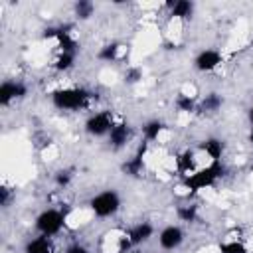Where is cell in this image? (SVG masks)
Returning a JSON list of instances; mask_svg holds the SVG:
<instances>
[{
	"instance_id": "603a6c76",
	"label": "cell",
	"mask_w": 253,
	"mask_h": 253,
	"mask_svg": "<svg viewBox=\"0 0 253 253\" xmlns=\"http://www.w3.org/2000/svg\"><path fill=\"white\" fill-rule=\"evenodd\" d=\"M75 180V168L73 166H63L53 174V184L57 188H67Z\"/></svg>"
},
{
	"instance_id": "30bf717a",
	"label": "cell",
	"mask_w": 253,
	"mask_h": 253,
	"mask_svg": "<svg viewBox=\"0 0 253 253\" xmlns=\"http://www.w3.org/2000/svg\"><path fill=\"white\" fill-rule=\"evenodd\" d=\"M221 61H223V57L217 49L206 47V49L198 51V55L194 57V69L200 73H210V71L217 69L221 65Z\"/></svg>"
},
{
	"instance_id": "ba28073f",
	"label": "cell",
	"mask_w": 253,
	"mask_h": 253,
	"mask_svg": "<svg viewBox=\"0 0 253 253\" xmlns=\"http://www.w3.org/2000/svg\"><path fill=\"white\" fill-rule=\"evenodd\" d=\"M146 152H148V142L142 140V142L136 146L134 154H132L130 158H126V160L121 164V172H123L125 176H130V178H138V176L144 172V156H146Z\"/></svg>"
},
{
	"instance_id": "f546056e",
	"label": "cell",
	"mask_w": 253,
	"mask_h": 253,
	"mask_svg": "<svg viewBox=\"0 0 253 253\" xmlns=\"http://www.w3.org/2000/svg\"><path fill=\"white\" fill-rule=\"evenodd\" d=\"M119 253H140V251L134 247V249H128V251H119Z\"/></svg>"
},
{
	"instance_id": "3957f363",
	"label": "cell",
	"mask_w": 253,
	"mask_h": 253,
	"mask_svg": "<svg viewBox=\"0 0 253 253\" xmlns=\"http://www.w3.org/2000/svg\"><path fill=\"white\" fill-rule=\"evenodd\" d=\"M121 204H123L121 194L115 188H107V190H101L95 196H91V200L87 202V208H89L91 215H95L99 219H107V217H113L121 210Z\"/></svg>"
},
{
	"instance_id": "8fae6325",
	"label": "cell",
	"mask_w": 253,
	"mask_h": 253,
	"mask_svg": "<svg viewBox=\"0 0 253 253\" xmlns=\"http://www.w3.org/2000/svg\"><path fill=\"white\" fill-rule=\"evenodd\" d=\"M130 138H132V126L126 121H117L113 125V128H111L109 136H107L109 146L113 150H123L130 142Z\"/></svg>"
},
{
	"instance_id": "8992f818",
	"label": "cell",
	"mask_w": 253,
	"mask_h": 253,
	"mask_svg": "<svg viewBox=\"0 0 253 253\" xmlns=\"http://www.w3.org/2000/svg\"><path fill=\"white\" fill-rule=\"evenodd\" d=\"M154 231H156V229H154V225H152L150 221H138V223L130 225V227L123 233V237H125L126 245H128L130 249H134V247L146 243L150 237H154Z\"/></svg>"
},
{
	"instance_id": "4fadbf2b",
	"label": "cell",
	"mask_w": 253,
	"mask_h": 253,
	"mask_svg": "<svg viewBox=\"0 0 253 253\" xmlns=\"http://www.w3.org/2000/svg\"><path fill=\"white\" fill-rule=\"evenodd\" d=\"M174 164H176V172H180L182 176H188V174L196 172L200 168L198 166V148H186V150H182L176 156Z\"/></svg>"
},
{
	"instance_id": "7402d4cb",
	"label": "cell",
	"mask_w": 253,
	"mask_h": 253,
	"mask_svg": "<svg viewBox=\"0 0 253 253\" xmlns=\"http://www.w3.org/2000/svg\"><path fill=\"white\" fill-rule=\"evenodd\" d=\"M93 14H95V4H93L91 0H77V2L73 4V16H75L77 20L85 22V20H89Z\"/></svg>"
},
{
	"instance_id": "f1b7e54d",
	"label": "cell",
	"mask_w": 253,
	"mask_h": 253,
	"mask_svg": "<svg viewBox=\"0 0 253 253\" xmlns=\"http://www.w3.org/2000/svg\"><path fill=\"white\" fill-rule=\"evenodd\" d=\"M247 140H249V142L253 144V125L249 126V132H247Z\"/></svg>"
},
{
	"instance_id": "ffe728a7",
	"label": "cell",
	"mask_w": 253,
	"mask_h": 253,
	"mask_svg": "<svg viewBox=\"0 0 253 253\" xmlns=\"http://www.w3.org/2000/svg\"><path fill=\"white\" fill-rule=\"evenodd\" d=\"M176 217H178V221H184V223L198 221V217H200L198 206L196 204H182V206H178L176 208Z\"/></svg>"
},
{
	"instance_id": "9c48e42d",
	"label": "cell",
	"mask_w": 253,
	"mask_h": 253,
	"mask_svg": "<svg viewBox=\"0 0 253 253\" xmlns=\"http://www.w3.org/2000/svg\"><path fill=\"white\" fill-rule=\"evenodd\" d=\"M184 229L180 227V225H176V223H168V225H164L160 231H158V245H160V249H164V251H174V249H178L182 243H184Z\"/></svg>"
},
{
	"instance_id": "6da1fadb",
	"label": "cell",
	"mask_w": 253,
	"mask_h": 253,
	"mask_svg": "<svg viewBox=\"0 0 253 253\" xmlns=\"http://www.w3.org/2000/svg\"><path fill=\"white\" fill-rule=\"evenodd\" d=\"M49 99L57 111H81L91 107L93 101H97V93L85 87H61L51 91Z\"/></svg>"
},
{
	"instance_id": "83f0119b",
	"label": "cell",
	"mask_w": 253,
	"mask_h": 253,
	"mask_svg": "<svg viewBox=\"0 0 253 253\" xmlns=\"http://www.w3.org/2000/svg\"><path fill=\"white\" fill-rule=\"evenodd\" d=\"M247 119H249V123L253 125V103H251V107H249V111H247Z\"/></svg>"
},
{
	"instance_id": "4316f807",
	"label": "cell",
	"mask_w": 253,
	"mask_h": 253,
	"mask_svg": "<svg viewBox=\"0 0 253 253\" xmlns=\"http://www.w3.org/2000/svg\"><path fill=\"white\" fill-rule=\"evenodd\" d=\"M65 253H91L83 243H79V241H73V243H69L67 247H65Z\"/></svg>"
},
{
	"instance_id": "e0dca14e",
	"label": "cell",
	"mask_w": 253,
	"mask_h": 253,
	"mask_svg": "<svg viewBox=\"0 0 253 253\" xmlns=\"http://www.w3.org/2000/svg\"><path fill=\"white\" fill-rule=\"evenodd\" d=\"M166 130V125H164V121H160V119H150V121H146L144 125H142V136H144V140L150 144V142H156L160 136H162V132Z\"/></svg>"
},
{
	"instance_id": "5b68a950",
	"label": "cell",
	"mask_w": 253,
	"mask_h": 253,
	"mask_svg": "<svg viewBox=\"0 0 253 253\" xmlns=\"http://www.w3.org/2000/svg\"><path fill=\"white\" fill-rule=\"evenodd\" d=\"M115 115L111 111H97V113H91L87 119H85V132L89 136H95V138H101V136H109L113 125H115Z\"/></svg>"
},
{
	"instance_id": "277c9868",
	"label": "cell",
	"mask_w": 253,
	"mask_h": 253,
	"mask_svg": "<svg viewBox=\"0 0 253 253\" xmlns=\"http://www.w3.org/2000/svg\"><path fill=\"white\" fill-rule=\"evenodd\" d=\"M65 225H67V213L57 208H47V210L40 211L34 219L36 231L40 235H47V237H55Z\"/></svg>"
},
{
	"instance_id": "9a60e30c",
	"label": "cell",
	"mask_w": 253,
	"mask_h": 253,
	"mask_svg": "<svg viewBox=\"0 0 253 253\" xmlns=\"http://www.w3.org/2000/svg\"><path fill=\"white\" fill-rule=\"evenodd\" d=\"M125 51H126V45L125 43H121V42H109V43H105V45L99 47L97 59H101L105 63H115V61L123 59Z\"/></svg>"
},
{
	"instance_id": "7a4b0ae2",
	"label": "cell",
	"mask_w": 253,
	"mask_h": 253,
	"mask_svg": "<svg viewBox=\"0 0 253 253\" xmlns=\"http://www.w3.org/2000/svg\"><path fill=\"white\" fill-rule=\"evenodd\" d=\"M227 174V168L221 162H208L206 166H200L196 172L184 176V190H188V194L194 192H202L206 188L215 186L217 180H221Z\"/></svg>"
},
{
	"instance_id": "d6986e66",
	"label": "cell",
	"mask_w": 253,
	"mask_h": 253,
	"mask_svg": "<svg viewBox=\"0 0 253 253\" xmlns=\"http://www.w3.org/2000/svg\"><path fill=\"white\" fill-rule=\"evenodd\" d=\"M174 107H176V111L182 113V115H192V113L198 111V101H196V97L190 95V93H178L176 99H174Z\"/></svg>"
},
{
	"instance_id": "44dd1931",
	"label": "cell",
	"mask_w": 253,
	"mask_h": 253,
	"mask_svg": "<svg viewBox=\"0 0 253 253\" xmlns=\"http://www.w3.org/2000/svg\"><path fill=\"white\" fill-rule=\"evenodd\" d=\"M75 57L77 53H69V51H57L55 59H53V69L63 73V71H69L73 65H75Z\"/></svg>"
},
{
	"instance_id": "ac0fdd59",
	"label": "cell",
	"mask_w": 253,
	"mask_h": 253,
	"mask_svg": "<svg viewBox=\"0 0 253 253\" xmlns=\"http://www.w3.org/2000/svg\"><path fill=\"white\" fill-rule=\"evenodd\" d=\"M24 253H53V241L47 235H38L24 245Z\"/></svg>"
},
{
	"instance_id": "7c38bea8",
	"label": "cell",
	"mask_w": 253,
	"mask_h": 253,
	"mask_svg": "<svg viewBox=\"0 0 253 253\" xmlns=\"http://www.w3.org/2000/svg\"><path fill=\"white\" fill-rule=\"evenodd\" d=\"M168 8V16L176 22H190L194 12H196V4L192 0H174V2H166Z\"/></svg>"
},
{
	"instance_id": "cb8c5ba5",
	"label": "cell",
	"mask_w": 253,
	"mask_h": 253,
	"mask_svg": "<svg viewBox=\"0 0 253 253\" xmlns=\"http://www.w3.org/2000/svg\"><path fill=\"white\" fill-rule=\"evenodd\" d=\"M219 253H249V249L239 239H225L219 243Z\"/></svg>"
},
{
	"instance_id": "484cf974",
	"label": "cell",
	"mask_w": 253,
	"mask_h": 253,
	"mask_svg": "<svg viewBox=\"0 0 253 253\" xmlns=\"http://www.w3.org/2000/svg\"><path fill=\"white\" fill-rule=\"evenodd\" d=\"M14 200H16V190L10 188L8 184H2V186H0V206H2L4 210H8Z\"/></svg>"
},
{
	"instance_id": "52a82bcc",
	"label": "cell",
	"mask_w": 253,
	"mask_h": 253,
	"mask_svg": "<svg viewBox=\"0 0 253 253\" xmlns=\"http://www.w3.org/2000/svg\"><path fill=\"white\" fill-rule=\"evenodd\" d=\"M28 95V85L20 79H6L0 85V105L8 107L14 101H20Z\"/></svg>"
},
{
	"instance_id": "d4e9b609",
	"label": "cell",
	"mask_w": 253,
	"mask_h": 253,
	"mask_svg": "<svg viewBox=\"0 0 253 253\" xmlns=\"http://www.w3.org/2000/svg\"><path fill=\"white\" fill-rule=\"evenodd\" d=\"M142 77H144V71H142V67H138V65H130V67H126V71L123 73V81H125L126 85H138V83L142 81Z\"/></svg>"
},
{
	"instance_id": "5bb4252c",
	"label": "cell",
	"mask_w": 253,
	"mask_h": 253,
	"mask_svg": "<svg viewBox=\"0 0 253 253\" xmlns=\"http://www.w3.org/2000/svg\"><path fill=\"white\" fill-rule=\"evenodd\" d=\"M223 150H225L223 140H221V138H215V136H210V138L202 140L200 146H198V152L206 154V156L210 158V162H221Z\"/></svg>"
},
{
	"instance_id": "2e32d148",
	"label": "cell",
	"mask_w": 253,
	"mask_h": 253,
	"mask_svg": "<svg viewBox=\"0 0 253 253\" xmlns=\"http://www.w3.org/2000/svg\"><path fill=\"white\" fill-rule=\"evenodd\" d=\"M221 105H223V97L219 93L211 91V93L204 95L198 101V113H202V115H213V113H217L221 109Z\"/></svg>"
}]
</instances>
